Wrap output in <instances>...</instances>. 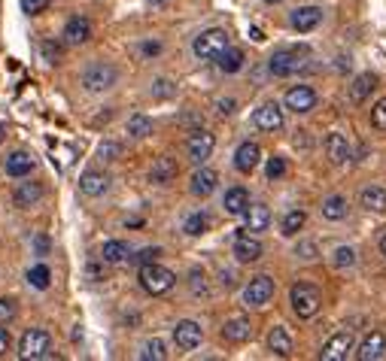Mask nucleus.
<instances>
[{"instance_id": "obj_1", "label": "nucleus", "mask_w": 386, "mask_h": 361, "mask_svg": "<svg viewBox=\"0 0 386 361\" xmlns=\"http://www.w3.org/2000/svg\"><path fill=\"white\" fill-rule=\"evenodd\" d=\"M140 285H144L146 295H164L177 285V273L162 267L158 262H149V264H140V273H137Z\"/></svg>"}, {"instance_id": "obj_2", "label": "nucleus", "mask_w": 386, "mask_h": 361, "mask_svg": "<svg viewBox=\"0 0 386 361\" xmlns=\"http://www.w3.org/2000/svg\"><path fill=\"white\" fill-rule=\"evenodd\" d=\"M289 304H292V310H295L298 319H314L316 313H320V307H323V295H320L316 285L295 282V285H292V291H289Z\"/></svg>"}, {"instance_id": "obj_3", "label": "nucleus", "mask_w": 386, "mask_h": 361, "mask_svg": "<svg viewBox=\"0 0 386 361\" xmlns=\"http://www.w3.org/2000/svg\"><path fill=\"white\" fill-rule=\"evenodd\" d=\"M19 355L24 361H40V358H52V337L43 328H28L19 340Z\"/></svg>"}, {"instance_id": "obj_4", "label": "nucleus", "mask_w": 386, "mask_h": 361, "mask_svg": "<svg viewBox=\"0 0 386 361\" xmlns=\"http://www.w3.org/2000/svg\"><path fill=\"white\" fill-rule=\"evenodd\" d=\"M301 67H304V49H280V52H274L268 58V70L277 79L295 77Z\"/></svg>"}, {"instance_id": "obj_5", "label": "nucleus", "mask_w": 386, "mask_h": 361, "mask_svg": "<svg viewBox=\"0 0 386 361\" xmlns=\"http://www.w3.org/2000/svg\"><path fill=\"white\" fill-rule=\"evenodd\" d=\"M198 58H207V61H216V55H222L229 49V33L222 28H210L204 33H198L195 43H192Z\"/></svg>"}, {"instance_id": "obj_6", "label": "nucleus", "mask_w": 386, "mask_h": 361, "mask_svg": "<svg viewBox=\"0 0 386 361\" xmlns=\"http://www.w3.org/2000/svg\"><path fill=\"white\" fill-rule=\"evenodd\" d=\"M116 79H119V73H116V67L113 64H104V61H98V64H91L86 73H82V88L91 91V95H98V91H107V88H113L116 86Z\"/></svg>"}, {"instance_id": "obj_7", "label": "nucleus", "mask_w": 386, "mask_h": 361, "mask_svg": "<svg viewBox=\"0 0 386 361\" xmlns=\"http://www.w3.org/2000/svg\"><path fill=\"white\" fill-rule=\"evenodd\" d=\"M271 298H274V280H271V276H265V273L253 276L249 285L243 289V304H247V307L258 310V307H265Z\"/></svg>"}, {"instance_id": "obj_8", "label": "nucleus", "mask_w": 386, "mask_h": 361, "mask_svg": "<svg viewBox=\"0 0 386 361\" xmlns=\"http://www.w3.org/2000/svg\"><path fill=\"white\" fill-rule=\"evenodd\" d=\"M213 149H216V137L210 131H192V137L186 140V155H189V161H195V164H204L210 155H213Z\"/></svg>"}, {"instance_id": "obj_9", "label": "nucleus", "mask_w": 386, "mask_h": 361, "mask_svg": "<svg viewBox=\"0 0 386 361\" xmlns=\"http://www.w3.org/2000/svg\"><path fill=\"white\" fill-rule=\"evenodd\" d=\"M283 104L292 113H310L316 106V91L310 86H292L286 91V97H283Z\"/></svg>"}, {"instance_id": "obj_10", "label": "nucleus", "mask_w": 386, "mask_h": 361, "mask_svg": "<svg viewBox=\"0 0 386 361\" xmlns=\"http://www.w3.org/2000/svg\"><path fill=\"white\" fill-rule=\"evenodd\" d=\"M253 122L258 131H280L283 128V110L280 104H274V100H268V104H262L258 110L253 113Z\"/></svg>"}, {"instance_id": "obj_11", "label": "nucleus", "mask_w": 386, "mask_h": 361, "mask_svg": "<svg viewBox=\"0 0 386 361\" xmlns=\"http://www.w3.org/2000/svg\"><path fill=\"white\" fill-rule=\"evenodd\" d=\"M353 352V334L350 331H341V334H334V337L325 343L323 352H320V361H343Z\"/></svg>"}, {"instance_id": "obj_12", "label": "nucleus", "mask_w": 386, "mask_h": 361, "mask_svg": "<svg viewBox=\"0 0 386 361\" xmlns=\"http://www.w3.org/2000/svg\"><path fill=\"white\" fill-rule=\"evenodd\" d=\"M173 340H177L180 349H198L201 340H204V331H201L198 322H192V319H183V322H177V328H173Z\"/></svg>"}, {"instance_id": "obj_13", "label": "nucleus", "mask_w": 386, "mask_h": 361, "mask_svg": "<svg viewBox=\"0 0 386 361\" xmlns=\"http://www.w3.org/2000/svg\"><path fill=\"white\" fill-rule=\"evenodd\" d=\"M262 240L258 237H249V234H238V240H234V258H238L240 264H253L262 258Z\"/></svg>"}, {"instance_id": "obj_14", "label": "nucleus", "mask_w": 386, "mask_h": 361, "mask_svg": "<svg viewBox=\"0 0 386 361\" xmlns=\"http://www.w3.org/2000/svg\"><path fill=\"white\" fill-rule=\"evenodd\" d=\"M258 161H262V149H258V143L247 140L238 146V152H234V167H238L240 173H253Z\"/></svg>"}, {"instance_id": "obj_15", "label": "nucleus", "mask_w": 386, "mask_h": 361, "mask_svg": "<svg viewBox=\"0 0 386 361\" xmlns=\"http://www.w3.org/2000/svg\"><path fill=\"white\" fill-rule=\"evenodd\" d=\"M383 355H386V337H383V331H371L362 343H359V352H356L359 361H380Z\"/></svg>"}, {"instance_id": "obj_16", "label": "nucleus", "mask_w": 386, "mask_h": 361, "mask_svg": "<svg viewBox=\"0 0 386 361\" xmlns=\"http://www.w3.org/2000/svg\"><path fill=\"white\" fill-rule=\"evenodd\" d=\"M88 40H91V22L86 15H73V19L64 24V43L82 46V43H88Z\"/></svg>"}, {"instance_id": "obj_17", "label": "nucleus", "mask_w": 386, "mask_h": 361, "mask_svg": "<svg viewBox=\"0 0 386 361\" xmlns=\"http://www.w3.org/2000/svg\"><path fill=\"white\" fill-rule=\"evenodd\" d=\"M216 186H219V173L216 170H210V167H201V170L192 173V195L195 198H207V195H213Z\"/></svg>"}, {"instance_id": "obj_18", "label": "nucleus", "mask_w": 386, "mask_h": 361, "mask_svg": "<svg viewBox=\"0 0 386 361\" xmlns=\"http://www.w3.org/2000/svg\"><path fill=\"white\" fill-rule=\"evenodd\" d=\"M177 173H180L177 161H173L171 155H162V158H155L153 170H149V179H153L155 186H171V182L177 179Z\"/></svg>"}, {"instance_id": "obj_19", "label": "nucleus", "mask_w": 386, "mask_h": 361, "mask_svg": "<svg viewBox=\"0 0 386 361\" xmlns=\"http://www.w3.org/2000/svg\"><path fill=\"white\" fill-rule=\"evenodd\" d=\"M222 337L229 343H247L249 337H253V325H249L247 316H234L222 325Z\"/></svg>"}, {"instance_id": "obj_20", "label": "nucleus", "mask_w": 386, "mask_h": 361, "mask_svg": "<svg viewBox=\"0 0 386 361\" xmlns=\"http://www.w3.org/2000/svg\"><path fill=\"white\" fill-rule=\"evenodd\" d=\"M107 186H110V176L100 170H86L79 176V191L86 198H100L107 191Z\"/></svg>"}, {"instance_id": "obj_21", "label": "nucleus", "mask_w": 386, "mask_h": 361, "mask_svg": "<svg viewBox=\"0 0 386 361\" xmlns=\"http://www.w3.org/2000/svg\"><path fill=\"white\" fill-rule=\"evenodd\" d=\"M289 22H292V28H295L298 33H310L316 24L323 22V10H320V6H301V10L292 13Z\"/></svg>"}, {"instance_id": "obj_22", "label": "nucleus", "mask_w": 386, "mask_h": 361, "mask_svg": "<svg viewBox=\"0 0 386 361\" xmlns=\"http://www.w3.org/2000/svg\"><path fill=\"white\" fill-rule=\"evenodd\" d=\"M325 155H329V161L332 164H343L350 158V143H347V137L343 134H329L325 137Z\"/></svg>"}, {"instance_id": "obj_23", "label": "nucleus", "mask_w": 386, "mask_h": 361, "mask_svg": "<svg viewBox=\"0 0 386 361\" xmlns=\"http://www.w3.org/2000/svg\"><path fill=\"white\" fill-rule=\"evenodd\" d=\"M37 167V158L31 152H13L6 158V173L15 176V179H22V176H31V170Z\"/></svg>"}, {"instance_id": "obj_24", "label": "nucleus", "mask_w": 386, "mask_h": 361, "mask_svg": "<svg viewBox=\"0 0 386 361\" xmlns=\"http://www.w3.org/2000/svg\"><path fill=\"white\" fill-rule=\"evenodd\" d=\"M243 216H247V231H253V234L268 231V225H271V209L265 204H249Z\"/></svg>"}, {"instance_id": "obj_25", "label": "nucleus", "mask_w": 386, "mask_h": 361, "mask_svg": "<svg viewBox=\"0 0 386 361\" xmlns=\"http://www.w3.org/2000/svg\"><path fill=\"white\" fill-rule=\"evenodd\" d=\"M40 198H43V186H40V182H22V186L13 191V204L22 207V209L33 207Z\"/></svg>"}, {"instance_id": "obj_26", "label": "nucleus", "mask_w": 386, "mask_h": 361, "mask_svg": "<svg viewBox=\"0 0 386 361\" xmlns=\"http://www.w3.org/2000/svg\"><path fill=\"white\" fill-rule=\"evenodd\" d=\"M268 349H271L274 355H280V358L292 355V337H289V331L283 328V325L271 328V334H268Z\"/></svg>"}, {"instance_id": "obj_27", "label": "nucleus", "mask_w": 386, "mask_h": 361, "mask_svg": "<svg viewBox=\"0 0 386 361\" xmlns=\"http://www.w3.org/2000/svg\"><path fill=\"white\" fill-rule=\"evenodd\" d=\"M222 207H225V213H231V216H243V213H247V207H249V195H247V188H240V186L229 188V191H225Z\"/></svg>"}, {"instance_id": "obj_28", "label": "nucleus", "mask_w": 386, "mask_h": 361, "mask_svg": "<svg viewBox=\"0 0 386 361\" xmlns=\"http://www.w3.org/2000/svg\"><path fill=\"white\" fill-rule=\"evenodd\" d=\"M100 258H104L107 264H125L131 258V249H128V243H122V240H107L104 249H100Z\"/></svg>"}, {"instance_id": "obj_29", "label": "nucleus", "mask_w": 386, "mask_h": 361, "mask_svg": "<svg viewBox=\"0 0 386 361\" xmlns=\"http://www.w3.org/2000/svg\"><path fill=\"white\" fill-rule=\"evenodd\" d=\"M374 88H377V77H374V73H359V77L353 79V86H350V100H353V104H362V100L371 95Z\"/></svg>"}, {"instance_id": "obj_30", "label": "nucleus", "mask_w": 386, "mask_h": 361, "mask_svg": "<svg viewBox=\"0 0 386 361\" xmlns=\"http://www.w3.org/2000/svg\"><path fill=\"white\" fill-rule=\"evenodd\" d=\"M359 204L365 209H371V213H383L386 209V188L383 186H368L362 188V195H359Z\"/></svg>"}, {"instance_id": "obj_31", "label": "nucleus", "mask_w": 386, "mask_h": 361, "mask_svg": "<svg viewBox=\"0 0 386 361\" xmlns=\"http://www.w3.org/2000/svg\"><path fill=\"white\" fill-rule=\"evenodd\" d=\"M216 67H219L222 73H238L243 67V52H240V49H234V46H229L222 55H216Z\"/></svg>"}, {"instance_id": "obj_32", "label": "nucleus", "mask_w": 386, "mask_h": 361, "mask_svg": "<svg viewBox=\"0 0 386 361\" xmlns=\"http://www.w3.org/2000/svg\"><path fill=\"white\" fill-rule=\"evenodd\" d=\"M323 216L329 222H341L343 216H347V200H343L341 195H332L323 200Z\"/></svg>"}, {"instance_id": "obj_33", "label": "nucleus", "mask_w": 386, "mask_h": 361, "mask_svg": "<svg viewBox=\"0 0 386 361\" xmlns=\"http://www.w3.org/2000/svg\"><path fill=\"white\" fill-rule=\"evenodd\" d=\"M304 222H307L304 209H289V213L283 216V222H280V231L286 234V237H295V234L304 228Z\"/></svg>"}, {"instance_id": "obj_34", "label": "nucleus", "mask_w": 386, "mask_h": 361, "mask_svg": "<svg viewBox=\"0 0 386 361\" xmlns=\"http://www.w3.org/2000/svg\"><path fill=\"white\" fill-rule=\"evenodd\" d=\"M128 134H131L134 140L149 137V134H153V119H146L144 113H134L131 119H128Z\"/></svg>"}, {"instance_id": "obj_35", "label": "nucleus", "mask_w": 386, "mask_h": 361, "mask_svg": "<svg viewBox=\"0 0 386 361\" xmlns=\"http://www.w3.org/2000/svg\"><path fill=\"white\" fill-rule=\"evenodd\" d=\"M207 228H210V219H207L204 213H192L189 219H186V225H183V231H186L189 237H201Z\"/></svg>"}, {"instance_id": "obj_36", "label": "nucleus", "mask_w": 386, "mask_h": 361, "mask_svg": "<svg viewBox=\"0 0 386 361\" xmlns=\"http://www.w3.org/2000/svg\"><path fill=\"white\" fill-rule=\"evenodd\" d=\"M28 282L33 285V289H49V282H52V273H49V267L46 264H37V267H31L28 271Z\"/></svg>"}, {"instance_id": "obj_37", "label": "nucleus", "mask_w": 386, "mask_h": 361, "mask_svg": "<svg viewBox=\"0 0 386 361\" xmlns=\"http://www.w3.org/2000/svg\"><path fill=\"white\" fill-rule=\"evenodd\" d=\"M140 358H144V361H164V358H167L164 343L158 340V337H153V340H149L146 346H144V352H140Z\"/></svg>"}, {"instance_id": "obj_38", "label": "nucleus", "mask_w": 386, "mask_h": 361, "mask_svg": "<svg viewBox=\"0 0 386 361\" xmlns=\"http://www.w3.org/2000/svg\"><path fill=\"white\" fill-rule=\"evenodd\" d=\"M332 262H334V267H353L356 264V252L350 246H338V249H334V255H332Z\"/></svg>"}, {"instance_id": "obj_39", "label": "nucleus", "mask_w": 386, "mask_h": 361, "mask_svg": "<svg viewBox=\"0 0 386 361\" xmlns=\"http://www.w3.org/2000/svg\"><path fill=\"white\" fill-rule=\"evenodd\" d=\"M265 173H268V179H280V176H286V158H280V155L268 158Z\"/></svg>"}, {"instance_id": "obj_40", "label": "nucleus", "mask_w": 386, "mask_h": 361, "mask_svg": "<svg viewBox=\"0 0 386 361\" xmlns=\"http://www.w3.org/2000/svg\"><path fill=\"white\" fill-rule=\"evenodd\" d=\"M15 313H19V307H15L13 298H0V325H10Z\"/></svg>"}, {"instance_id": "obj_41", "label": "nucleus", "mask_w": 386, "mask_h": 361, "mask_svg": "<svg viewBox=\"0 0 386 361\" xmlns=\"http://www.w3.org/2000/svg\"><path fill=\"white\" fill-rule=\"evenodd\" d=\"M371 125H374L377 131H386V97L374 104V110H371Z\"/></svg>"}, {"instance_id": "obj_42", "label": "nucleus", "mask_w": 386, "mask_h": 361, "mask_svg": "<svg viewBox=\"0 0 386 361\" xmlns=\"http://www.w3.org/2000/svg\"><path fill=\"white\" fill-rule=\"evenodd\" d=\"M61 52H64V49L58 46L55 40H46V43H43V58H46L49 64H58V61H61Z\"/></svg>"}, {"instance_id": "obj_43", "label": "nucleus", "mask_w": 386, "mask_h": 361, "mask_svg": "<svg viewBox=\"0 0 386 361\" xmlns=\"http://www.w3.org/2000/svg\"><path fill=\"white\" fill-rule=\"evenodd\" d=\"M49 3H52V0H22V10L28 15H40L49 10Z\"/></svg>"}, {"instance_id": "obj_44", "label": "nucleus", "mask_w": 386, "mask_h": 361, "mask_svg": "<svg viewBox=\"0 0 386 361\" xmlns=\"http://www.w3.org/2000/svg\"><path fill=\"white\" fill-rule=\"evenodd\" d=\"M158 255H162V249L153 246V249L137 252V255H134V262H137V264H149V262H158Z\"/></svg>"}, {"instance_id": "obj_45", "label": "nucleus", "mask_w": 386, "mask_h": 361, "mask_svg": "<svg viewBox=\"0 0 386 361\" xmlns=\"http://www.w3.org/2000/svg\"><path fill=\"white\" fill-rule=\"evenodd\" d=\"M116 155H119L116 143H104V146H100V158H104V161H116Z\"/></svg>"}, {"instance_id": "obj_46", "label": "nucleus", "mask_w": 386, "mask_h": 361, "mask_svg": "<svg viewBox=\"0 0 386 361\" xmlns=\"http://www.w3.org/2000/svg\"><path fill=\"white\" fill-rule=\"evenodd\" d=\"M189 285H192V291H195V295H201V291H204V273L201 271H192V276H189Z\"/></svg>"}, {"instance_id": "obj_47", "label": "nucleus", "mask_w": 386, "mask_h": 361, "mask_svg": "<svg viewBox=\"0 0 386 361\" xmlns=\"http://www.w3.org/2000/svg\"><path fill=\"white\" fill-rule=\"evenodd\" d=\"M216 113L219 115H231L234 113V100L229 97V100H216Z\"/></svg>"}, {"instance_id": "obj_48", "label": "nucleus", "mask_w": 386, "mask_h": 361, "mask_svg": "<svg viewBox=\"0 0 386 361\" xmlns=\"http://www.w3.org/2000/svg\"><path fill=\"white\" fill-rule=\"evenodd\" d=\"M10 331L3 328V325H0V355H6V352H10Z\"/></svg>"}, {"instance_id": "obj_49", "label": "nucleus", "mask_w": 386, "mask_h": 361, "mask_svg": "<svg viewBox=\"0 0 386 361\" xmlns=\"http://www.w3.org/2000/svg\"><path fill=\"white\" fill-rule=\"evenodd\" d=\"M298 255H301V258H316V246H314V243H301V246H298Z\"/></svg>"}, {"instance_id": "obj_50", "label": "nucleus", "mask_w": 386, "mask_h": 361, "mask_svg": "<svg viewBox=\"0 0 386 361\" xmlns=\"http://www.w3.org/2000/svg\"><path fill=\"white\" fill-rule=\"evenodd\" d=\"M171 91H173V88H171V82H164V79H162V82H158V88H155V95H158V97H167Z\"/></svg>"}, {"instance_id": "obj_51", "label": "nucleus", "mask_w": 386, "mask_h": 361, "mask_svg": "<svg viewBox=\"0 0 386 361\" xmlns=\"http://www.w3.org/2000/svg\"><path fill=\"white\" fill-rule=\"evenodd\" d=\"M37 249H40V255H46V249H49V240H46V237H37Z\"/></svg>"}, {"instance_id": "obj_52", "label": "nucleus", "mask_w": 386, "mask_h": 361, "mask_svg": "<svg viewBox=\"0 0 386 361\" xmlns=\"http://www.w3.org/2000/svg\"><path fill=\"white\" fill-rule=\"evenodd\" d=\"M249 37H253V40H256V43H262V40H265V33H262V31H258V28H253V31H249Z\"/></svg>"}, {"instance_id": "obj_53", "label": "nucleus", "mask_w": 386, "mask_h": 361, "mask_svg": "<svg viewBox=\"0 0 386 361\" xmlns=\"http://www.w3.org/2000/svg\"><path fill=\"white\" fill-rule=\"evenodd\" d=\"M380 252H383V258H386V234L380 237Z\"/></svg>"}, {"instance_id": "obj_54", "label": "nucleus", "mask_w": 386, "mask_h": 361, "mask_svg": "<svg viewBox=\"0 0 386 361\" xmlns=\"http://www.w3.org/2000/svg\"><path fill=\"white\" fill-rule=\"evenodd\" d=\"M149 3H155V6H167L171 0H149Z\"/></svg>"}, {"instance_id": "obj_55", "label": "nucleus", "mask_w": 386, "mask_h": 361, "mask_svg": "<svg viewBox=\"0 0 386 361\" xmlns=\"http://www.w3.org/2000/svg\"><path fill=\"white\" fill-rule=\"evenodd\" d=\"M3 137H6V128H3V125H0V143H3Z\"/></svg>"}, {"instance_id": "obj_56", "label": "nucleus", "mask_w": 386, "mask_h": 361, "mask_svg": "<svg viewBox=\"0 0 386 361\" xmlns=\"http://www.w3.org/2000/svg\"><path fill=\"white\" fill-rule=\"evenodd\" d=\"M265 3H271V6H274V3H283V0H265Z\"/></svg>"}]
</instances>
